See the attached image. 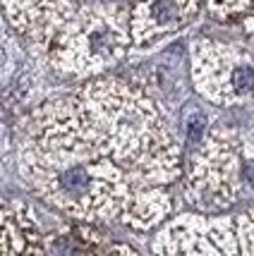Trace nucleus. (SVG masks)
Returning <instances> with one entry per match:
<instances>
[{
  "mask_svg": "<svg viewBox=\"0 0 254 256\" xmlns=\"http://www.w3.org/2000/svg\"><path fill=\"white\" fill-rule=\"evenodd\" d=\"M237 163L240 158L232 142L225 139L223 132H213L201 144L189 170V201L204 211L230 206L237 196Z\"/></svg>",
  "mask_w": 254,
  "mask_h": 256,
  "instance_id": "1",
  "label": "nucleus"
},
{
  "mask_svg": "<svg viewBox=\"0 0 254 256\" xmlns=\"http://www.w3.org/2000/svg\"><path fill=\"white\" fill-rule=\"evenodd\" d=\"M156 254L161 256H237L240 244L228 218L182 216L156 237Z\"/></svg>",
  "mask_w": 254,
  "mask_h": 256,
  "instance_id": "2",
  "label": "nucleus"
},
{
  "mask_svg": "<svg viewBox=\"0 0 254 256\" xmlns=\"http://www.w3.org/2000/svg\"><path fill=\"white\" fill-rule=\"evenodd\" d=\"M199 89L213 100L244 98L254 91V67L228 48L199 50Z\"/></svg>",
  "mask_w": 254,
  "mask_h": 256,
  "instance_id": "3",
  "label": "nucleus"
},
{
  "mask_svg": "<svg viewBox=\"0 0 254 256\" xmlns=\"http://www.w3.org/2000/svg\"><path fill=\"white\" fill-rule=\"evenodd\" d=\"M192 5L194 0H144L137 8V20H134L137 38L144 41L154 34L175 29L192 12Z\"/></svg>",
  "mask_w": 254,
  "mask_h": 256,
  "instance_id": "4",
  "label": "nucleus"
},
{
  "mask_svg": "<svg viewBox=\"0 0 254 256\" xmlns=\"http://www.w3.org/2000/svg\"><path fill=\"white\" fill-rule=\"evenodd\" d=\"M48 256H96V242L87 234H58L48 244Z\"/></svg>",
  "mask_w": 254,
  "mask_h": 256,
  "instance_id": "5",
  "label": "nucleus"
},
{
  "mask_svg": "<svg viewBox=\"0 0 254 256\" xmlns=\"http://www.w3.org/2000/svg\"><path fill=\"white\" fill-rule=\"evenodd\" d=\"M237 244L240 256H254V211L240 216L237 220Z\"/></svg>",
  "mask_w": 254,
  "mask_h": 256,
  "instance_id": "6",
  "label": "nucleus"
},
{
  "mask_svg": "<svg viewBox=\"0 0 254 256\" xmlns=\"http://www.w3.org/2000/svg\"><path fill=\"white\" fill-rule=\"evenodd\" d=\"M204 130H206V118H204V112L194 108V106H189V112L187 118H185V134H187V142L192 146L199 144L201 139H204Z\"/></svg>",
  "mask_w": 254,
  "mask_h": 256,
  "instance_id": "7",
  "label": "nucleus"
},
{
  "mask_svg": "<svg viewBox=\"0 0 254 256\" xmlns=\"http://www.w3.org/2000/svg\"><path fill=\"white\" fill-rule=\"evenodd\" d=\"M12 254H15V234H12V230L0 216V256H12Z\"/></svg>",
  "mask_w": 254,
  "mask_h": 256,
  "instance_id": "8",
  "label": "nucleus"
},
{
  "mask_svg": "<svg viewBox=\"0 0 254 256\" xmlns=\"http://www.w3.org/2000/svg\"><path fill=\"white\" fill-rule=\"evenodd\" d=\"M106 256H137V254H134L130 246H113V249Z\"/></svg>",
  "mask_w": 254,
  "mask_h": 256,
  "instance_id": "9",
  "label": "nucleus"
},
{
  "mask_svg": "<svg viewBox=\"0 0 254 256\" xmlns=\"http://www.w3.org/2000/svg\"><path fill=\"white\" fill-rule=\"evenodd\" d=\"M244 180H247V184L254 190V160L244 163Z\"/></svg>",
  "mask_w": 254,
  "mask_h": 256,
  "instance_id": "10",
  "label": "nucleus"
}]
</instances>
